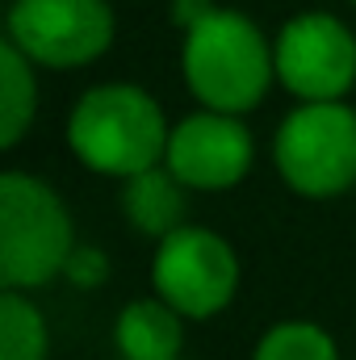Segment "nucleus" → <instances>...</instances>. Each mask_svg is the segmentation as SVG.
<instances>
[{
    "instance_id": "nucleus-1",
    "label": "nucleus",
    "mask_w": 356,
    "mask_h": 360,
    "mask_svg": "<svg viewBox=\"0 0 356 360\" xmlns=\"http://www.w3.org/2000/svg\"><path fill=\"white\" fill-rule=\"evenodd\" d=\"M276 59L265 34L235 8H210L184 30V80L205 109L248 113L260 105Z\"/></svg>"
},
{
    "instance_id": "nucleus-2",
    "label": "nucleus",
    "mask_w": 356,
    "mask_h": 360,
    "mask_svg": "<svg viewBox=\"0 0 356 360\" xmlns=\"http://www.w3.org/2000/svg\"><path fill=\"white\" fill-rule=\"evenodd\" d=\"M160 105L134 84H101L80 96L68 122V143L80 164L101 176H139L168 155Z\"/></svg>"
},
{
    "instance_id": "nucleus-3",
    "label": "nucleus",
    "mask_w": 356,
    "mask_h": 360,
    "mask_svg": "<svg viewBox=\"0 0 356 360\" xmlns=\"http://www.w3.org/2000/svg\"><path fill=\"white\" fill-rule=\"evenodd\" d=\"M72 218L51 184L4 172L0 176V281L4 289L46 285L68 272Z\"/></svg>"
},
{
    "instance_id": "nucleus-4",
    "label": "nucleus",
    "mask_w": 356,
    "mask_h": 360,
    "mask_svg": "<svg viewBox=\"0 0 356 360\" xmlns=\"http://www.w3.org/2000/svg\"><path fill=\"white\" fill-rule=\"evenodd\" d=\"M276 168L302 197H340L356 184V109L302 101L276 130Z\"/></svg>"
},
{
    "instance_id": "nucleus-5",
    "label": "nucleus",
    "mask_w": 356,
    "mask_h": 360,
    "mask_svg": "<svg viewBox=\"0 0 356 360\" xmlns=\"http://www.w3.org/2000/svg\"><path fill=\"white\" fill-rule=\"evenodd\" d=\"M8 42L42 68H84L113 42V8L105 0H17L8 8Z\"/></svg>"
},
{
    "instance_id": "nucleus-6",
    "label": "nucleus",
    "mask_w": 356,
    "mask_h": 360,
    "mask_svg": "<svg viewBox=\"0 0 356 360\" xmlns=\"http://www.w3.org/2000/svg\"><path fill=\"white\" fill-rule=\"evenodd\" d=\"M155 293L189 319L218 314L239 289V260L231 243L205 226H177L155 248Z\"/></svg>"
},
{
    "instance_id": "nucleus-7",
    "label": "nucleus",
    "mask_w": 356,
    "mask_h": 360,
    "mask_svg": "<svg viewBox=\"0 0 356 360\" xmlns=\"http://www.w3.org/2000/svg\"><path fill=\"white\" fill-rule=\"evenodd\" d=\"M276 80L302 101H340L356 84V38L331 13L285 21L272 46Z\"/></svg>"
},
{
    "instance_id": "nucleus-8",
    "label": "nucleus",
    "mask_w": 356,
    "mask_h": 360,
    "mask_svg": "<svg viewBox=\"0 0 356 360\" xmlns=\"http://www.w3.org/2000/svg\"><path fill=\"white\" fill-rule=\"evenodd\" d=\"M252 134L239 113H193L168 139V172L189 188H231L252 168Z\"/></svg>"
},
{
    "instance_id": "nucleus-9",
    "label": "nucleus",
    "mask_w": 356,
    "mask_h": 360,
    "mask_svg": "<svg viewBox=\"0 0 356 360\" xmlns=\"http://www.w3.org/2000/svg\"><path fill=\"white\" fill-rule=\"evenodd\" d=\"M180 344V310H172L164 297L130 302L117 319V352L126 360H177Z\"/></svg>"
},
{
    "instance_id": "nucleus-10",
    "label": "nucleus",
    "mask_w": 356,
    "mask_h": 360,
    "mask_svg": "<svg viewBox=\"0 0 356 360\" xmlns=\"http://www.w3.org/2000/svg\"><path fill=\"white\" fill-rule=\"evenodd\" d=\"M126 218L143 231V235H172L184 218V197H180V180L172 172H160V168H147L139 176H130L126 184Z\"/></svg>"
},
{
    "instance_id": "nucleus-11",
    "label": "nucleus",
    "mask_w": 356,
    "mask_h": 360,
    "mask_svg": "<svg viewBox=\"0 0 356 360\" xmlns=\"http://www.w3.org/2000/svg\"><path fill=\"white\" fill-rule=\"evenodd\" d=\"M34 105H38V89H34V72L30 59L4 42L0 46V147H13L25 126L34 122Z\"/></svg>"
},
{
    "instance_id": "nucleus-12",
    "label": "nucleus",
    "mask_w": 356,
    "mask_h": 360,
    "mask_svg": "<svg viewBox=\"0 0 356 360\" xmlns=\"http://www.w3.org/2000/svg\"><path fill=\"white\" fill-rule=\"evenodd\" d=\"M0 360H46V323L17 289L0 297Z\"/></svg>"
},
{
    "instance_id": "nucleus-13",
    "label": "nucleus",
    "mask_w": 356,
    "mask_h": 360,
    "mask_svg": "<svg viewBox=\"0 0 356 360\" xmlns=\"http://www.w3.org/2000/svg\"><path fill=\"white\" fill-rule=\"evenodd\" d=\"M256 360H340V352L314 323H276L256 344Z\"/></svg>"
},
{
    "instance_id": "nucleus-14",
    "label": "nucleus",
    "mask_w": 356,
    "mask_h": 360,
    "mask_svg": "<svg viewBox=\"0 0 356 360\" xmlns=\"http://www.w3.org/2000/svg\"><path fill=\"white\" fill-rule=\"evenodd\" d=\"M68 276H76V281H96V276H105V256H92V252H72V260H68Z\"/></svg>"
},
{
    "instance_id": "nucleus-15",
    "label": "nucleus",
    "mask_w": 356,
    "mask_h": 360,
    "mask_svg": "<svg viewBox=\"0 0 356 360\" xmlns=\"http://www.w3.org/2000/svg\"><path fill=\"white\" fill-rule=\"evenodd\" d=\"M352 4H356V0H352Z\"/></svg>"
}]
</instances>
